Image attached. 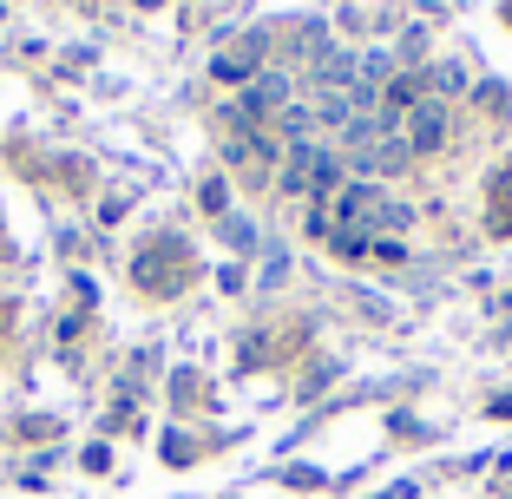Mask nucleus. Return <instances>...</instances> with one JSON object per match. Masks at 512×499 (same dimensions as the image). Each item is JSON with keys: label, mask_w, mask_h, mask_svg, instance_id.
Wrapping results in <instances>:
<instances>
[{"label": "nucleus", "mask_w": 512, "mask_h": 499, "mask_svg": "<svg viewBox=\"0 0 512 499\" xmlns=\"http://www.w3.org/2000/svg\"><path fill=\"white\" fill-rule=\"evenodd\" d=\"M289 99V79L283 73H263L250 92H243V119H256V112H270V106H283Z\"/></svg>", "instance_id": "nucleus-1"}]
</instances>
